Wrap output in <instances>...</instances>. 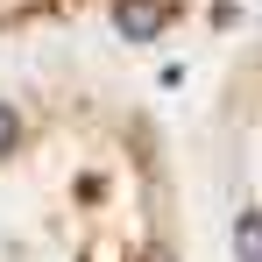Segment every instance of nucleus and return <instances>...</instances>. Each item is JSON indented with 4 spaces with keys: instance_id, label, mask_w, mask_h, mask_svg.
Segmentation results:
<instances>
[{
    "instance_id": "f03ea898",
    "label": "nucleus",
    "mask_w": 262,
    "mask_h": 262,
    "mask_svg": "<svg viewBox=\"0 0 262 262\" xmlns=\"http://www.w3.org/2000/svg\"><path fill=\"white\" fill-rule=\"evenodd\" d=\"M234 255H241V262H262V213H241V220H234Z\"/></svg>"
},
{
    "instance_id": "7ed1b4c3",
    "label": "nucleus",
    "mask_w": 262,
    "mask_h": 262,
    "mask_svg": "<svg viewBox=\"0 0 262 262\" xmlns=\"http://www.w3.org/2000/svg\"><path fill=\"white\" fill-rule=\"evenodd\" d=\"M14 142H21V114L0 106V156H14Z\"/></svg>"
},
{
    "instance_id": "20e7f679",
    "label": "nucleus",
    "mask_w": 262,
    "mask_h": 262,
    "mask_svg": "<svg viewBox=\"0 0 262 262\" xmlns=\"http://www.w3.org/2000/svg\"><path fill=\"white\" fill-rule=\"evenodd\" d=\"M142 262H177V255H170V248H163V241H156V248H149V255H142Z\"/></svg>"
},
{
    "instance_id": "f257e3e1",
    "label": "nucleus",
    "mask_w": 262,
    "mask_h": 262,
    "mask_svg": "<svg viewBox=\"0 0 262 262\" xmlns=\"http://www.w3.org/2000/svg\"><path fill=\"white\" fill-rule=\"evenodd\" d=\"M114 29H121L128 43H156V36H163V7H156V0H114Z\"/></svg>"
}]
</instances>
